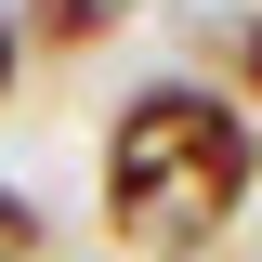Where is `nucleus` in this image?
Returning <instances> with one entry per match:
<instances>
[{
  "instance_id": "4",
  "label": "nucleus",
  "mask_w": 262,
  "mask_h": 262,
  "mask_svg": "<svg viewBox=\"0 0 262 262\" xmlns=\"http://www.w3.org/2000/svg\"><path fill=\"white\" fill-rule=\"evenodd\" d=\"M0 262H53V223H39L27 184H0Z\"/></svg>"
},
{
  "instance_id": "3",
  "label": "nucleus",
  "mask_w": 262,
  "mask_h": 262,
  "mask_svg": "<svg viewBox=\"0 0 262 262\" xmlns=\"http://www.w3.org/2000/svg\"><path fill=\"white\" fill-rule=\"evenodd\" d=\"M196 79L236 105H262V0H210L196 13Z\"/></svg>"
},
{
  "instance_id": "2",
  "label": "nucleus",
  "mask_w": 262,
  "mask_h": 262,
  "mask_svg": "<svg viewBox=\"0 0 262 262\" xmlns=\"http://www.w3.org/2000/svg\"><path fill=\"white\" fill-rule=\"evenodd\" d=\"M131 13L144 0H13V39H27V66H92Z\"/></svg>"
},
{
  "instance_id": "1",
  "label": "nucleus",
  "mask_w": 262,
  "mask_h": 262,
  "mask_svg": "<svg viewBox=\"0 0 262 262\" xmlns=\"http://www.w3.org/2000/svg\"><path fill=\"white\" fill-rule=\"evenodd\" d=\"M262 184V131L236 92L210 79H131L118 118H105V184H92V223L118 262H210L236 236Z\"/></svg>"
},
{
  "instance_id": "5",
  "label": "nucleus",
  "mask_w": 262,
  "mask_h": 262,
  "mask_svg": "<svg viewBox=\"0 0 262 262\" xmlns=\"http://www.w3.org/2000/svg\"><path fill=\"white\" fill-rule=\"evenodd\" d=\"M27 92V39H13V0H0V105Z\"/></svg>"
}]
</instances>
